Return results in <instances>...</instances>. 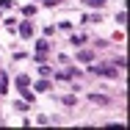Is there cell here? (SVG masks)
<instances>
[{
    "label": "cell",
    "instance_id": "30bf717a",
    "mask_svg": "<svg viewBox=\"0 0 130 130\" xmlns=\"http://www.w3.org/2000/svg\"><path fill=\"white\" fill-rule=\"evenodd\" d=\"M105 0H86V6H94V8H97V6H103Z\"/></svg>",
    "mask_w": 130,
    "mask_h": 130
},
{
    "label": "cell",
    "instance_id": "8fae6325",
    "mask_svg": "<svg viewBox=\"0 0 130 130\" xmlns=\"http://www.w3.org/2000/svg\"><path fill=\"white\" fill-rule=\"evenodd\" d=\"M42 3H44V6H58L55 0H42Z\"/></svg>",
    "mask_w": 130,
    "mask_h": 130
},
{
    "label": "cell",
    "instance_id": "ba28073f",
    "mask_svg": "<svg viewBox=\"0 0 130 130\" xmlns=\"http://www.w3.org/2000/svg\"><path fill=\"white\" fill-rule=\"evenodd\" d=\"M22 11H25V17H33V11H36V6H25Z\"/></svg>",
    "mask_w": 130,
    "mask_h": 130
},
{
    "label": "cell",
    "instance_id": "277c9868",
    "mask_svg": "<svg viewBox=\"0 0 130 130\" xmlns=\"http://www.w3.org/2000/svg\"><path fill=\"white\" fill-rule=\"evenodd\" d=\"M30 33H33V28H30V22H22V25H20V36H22V39H28Z\"/></svg>",
    "mask_w": 130,
    "mask_h": 130
},
{
    "label": "cell",
    "instance_id": "8992f818",
    "mask_svg": "<svg viewBox=\"0 0 130 130\" xmlns=\"http://www.w3.org/2000/svg\"><path fill=\"white\" fill-rule=\"evenodd\" d=\"M17 86H20V91L28 89V75H20V78H17Z\"/></svg>",
    "mask_w": 130,
    "mask_h": 130
},
{
    "label": "cell",
    "instance_id": "7a4b0ae2",
    "mask_svg": "<svg viewBox=\"0 0 130 130\" xmlns=\"http://www.w3.org/2000/svg\"><path fill=\"white\" fill-rule=\"evenodd\" d=\"M47 53H50V44H47V42H39V44H36V58H39V61L47 58Z\"/></svg>",
    "mask_w": 130,
    "mask_h": 130
},
{
    "label": "cell",
    "instance_id": "52a82bcc",
    "mask_svg": "<svg viewBox=\"0 0 130 130\" xmlns=\"http://www.w3.org/2000/svg\"><path fill=\"white\" fill-rule=\"evenodd\" d=\"M47 89H50L47 80H39V83H36V91H47Z\"/></svg>",
    "mask_w": 130,
    "mask_h": 130
},
{
    "label": "cell",
    "instance_id": "6da1fadb",
    "mask_svg": "<svg viewBox=\"0 0 130 130\" xmlns=\"http://www.w3.org/2000/svg\"><path fill=\"white\" fill-rule=\"evenodd\" d=\"M89 72H94V75H108V78H116V75H119L113 67H91Z\"/></svg>",
    "mask_w": 130,
    "mask_h": 130
},
{
    "label": "cell",
    "instance_id": "3957f363",
    "mask_svg": "<svg viewBox=\"0 0 130 130\" xmlns=\"http://www.w3.org/2000/svg\"><path fill=\"white\" fill-rule=\"evenodd\" d=\"M0 94H8V75L0 72Z\"/></svg>",
    "mask_w": 130,
    "mask_h": 130
},
{
    "label": "cell",
    "instance_id": "9c48e42d",
    "mask_svg": "<svg viewBox=\"0 0 130 130\" xmlns=\"http://www.w3.org/2000/svg\"><path fill=\"white\" fill-rule=\"evenodd\" d=\"M11 6H14L11 0H0V8H3V11H6V8H11Z\"/></svg>",
    "mask_w": 130,
    "mask_h": 130
},
{
    "label": "cell",
    "instance_id": "5b68a950",
    "mask_svg": "<svg viewBox=\"0 0 130 130\" xmlns=\"http://www.w3.org/2000/svg\"><path fill=\"white\" fill-rule=\"evenodd\" d=\"M78 58H80V61H91V58H94V53H91V50H80Z\"/></svg>",
    "mask_w": 130,
    "mask_h": 130
}]
</instances>
